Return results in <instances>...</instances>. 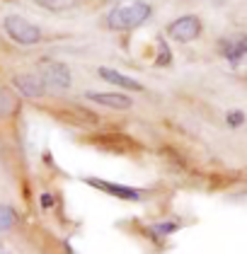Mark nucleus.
Wrapping results in <instances>:
<instances>
[{"label": "nucleus", "instance_id": "1", "mask_svg": "<svg viewBox=\"0 0 247 254\" xmlns=\"http://www.w3.org/2000/svg\"><path fill=\"white\" fill-rule=\"evenodd\" d=\"M151 5L148 2H141L136 0L131 5H124V7H116L107 15V27L109 29H116V32H129V29H136L141 24H146L148 17H151Z\"/></svg>", "mask_w": 247, "mask_h": 254}, {"label": "nucleus", "instance_id": "2", "mask_svg": "<svg viewBox=\"0 0 247 254\" xmlns=\"http://www.w3.org/2000/svg\"><path fill=\"white\" fill-rule=\"evenodd\" d=\"M2 27H5L7 37L12 41H17V44H22V46H32V44L41 41V29L34 22L22 17V15H7L2 20Z\"/></svg>", "mask_w": 247, "mask_h": 254}, {"label": "nucleus", "instance_id": "3", "mask_svg": "<svg viewBox=\"0 0 247 254\" xmlns=\"http://www.w3.org/2000/svg\"><path fill=\"white\" fill-rule=\"evenodd\" d=\"M39 78L44 82V90H54V92H63L73 85L71 68L66 63H61V61H44Z\"/></svg>", "mask_w": 247, "mask_h": 254}, {"label": "nucleus", "instance_id": "4", "mask_svg": "<svg viewBox=\"0 0 247 254\" xmlns=\"http://www.w3.org/2000/svg\"><path fill=\"white\" fill-rule=\"evenodd\" d=\"M167 34H170V39L179 41V44L199 39L201 37V20L196 15H182L167 24Z\"/></svg>", "mask_w": 247, "mask_h": 254}, {"label": "nucleus", "instance_id": "5", "mask_svg": "<svg viewBox=\"0 0 247 254\" xmlns=\"http://www.w3.org/2000/svg\"><path fill=\"white\" fill-rule=\"evenodd\" d=\"M12 82H15V87L24 97H44V92H46L41 78L34 75V73H19V75L12 78Z\"/></svg>", "mask_w": 247, "mask_h": 254}, {"label": "nucleus", "instance_id": "6", "mask_svg": "<svg viewBox=\"0 0 247 254\" xmlns=\"http://www.w3.org/2000/svg\"><path fill=\"white\" fill-rule=\"evenodd\" d=\"M85 97L90 102L102 104V107H112V109H129L131 107V97L121 95V92H85Z\"/></svg>", "mask_w": 247, "mask_h": 254}, {"label": "nucleus", "instance_id": "7", "mask_svg": "<svg viewBox=\"0 0 247 254\" xmlns=\"http://www.w3.org/2000/svg\"><path fill=\"white\" fill-rule=\"evenodd\" d=\"M87 184H90V187H97V189H102V191H107V194L116 196V198H121V201H141V191H136V189H131V187L109 184V182H102V179H87Z\"/></svg>", "mask_w": 247, "mask_h": 254}, {"label": "nucleus", "instance_id": "8", "mask_svg": "<svg viewBox=\"0 0 247 254\" xmlns=\"http://www.w3.org/2000/svg\"><path fill=\"white\" fill-rule=\"evenodd\" d=\"M99 75L107 80V82L119 85V87H124V90H133V92H141V90H143V85H141L138 80L129 78V75L119 73V70H114V68H99Z\"/></svg>", "mask_w": 247, "mask_h": 254}, {"label": "nucleus", "instance_id": "9", "mask_svg": "<svg viewBox=\"0 0 247 254\" xmlns=\"http://www.w3.org/2000/svg\"><path fill=\"white\" fill-rule=\"evenodd\" d=\"M223 51H226V59H230L233 63L245 56V39H238V41H223Z\"/></svg>", "mask_w": 247, "mask_h": 254}, {"label": "nucleus", "instance_id": "10", "mask_svg": "<svg viewBox=\"0 0 247 254\" xmlns=\"http://www.w3.org/2000/svg\"><path fill=\"white\" fill-rule=\"evenodd\" d=\"M34 2L49 12H63V10H71L76 5V0H34Z\"/></svg>", "mask_w": 247, "mask_h": 254}, {"label": "nucleus", "instance_id": "11", "mask_svg": "<svg viewBox=\"0 0 247 254\" xmlns=\"http://www.w3.org/2000/svg\"><path fill=\"white\" fill-rule=\"evenodd\" d=\"M15 223H17V213H15V208H10V206L0 203V233L10 230Z\"/></svg>", "mask_w": 247, "mask_h": 254}, {"label": "nucleus", "instance_id": "12", "mask_svg": "<svg viewBox=\"0 0 247 254\" xmlns=\"http://www.w3.org/2000/svg\"><path fill=\"white\" fill-rule=\"evenodd\" d=\"M243 121H245V114H243V112H230V114H228V124H230V126H240Z\"/></svg>", "mask_w": 247, "mask_h": 254}, {"label": "nucleus", "instance_id": "13", "mask_svg": "<svg viewBox=\"0 0 247 254\" xmlns=\"http://www.w3.org/2000/svg\"><path fill=\"white\" fill-rule=\"evenodd\" d=\"M160 56H163V59L158 61V65H165V63L170 61V54H167V49H165V41H163V39H160Z\"/></svg>", "mask_w": 247, "mask_h": 254}, {"label": "nucleus", "instance_id": "14", "mask_svg": "<svg viewBox=\"0 0 247 254\" xmlns=\"http://www.w3.org/2000/svg\"><path fill=\"white\" fill-rule=\"evenodd\" d=\"M0 254H12V252H10V250H7L5 245H0Z\"/></svg>", "mask_w": 247, "mask_h": 254}]
</instances>
